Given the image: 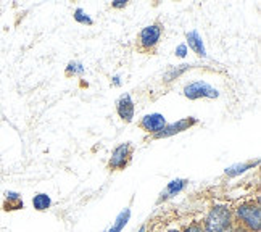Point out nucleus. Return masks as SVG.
Segmentation results:
<instances>
[{"mask_svg": "<svg viewBox=\"0 0 261 232\" xmlns=\"http://www.w3.org/2000/svg\"><path fill=\"white\" fill-rule=\"evenodd\" d=\"M168 232H180V230H179V229H169Z\"/></svg>", "mask_w": 261, "mask_h": 232, "instance_id": "obj_23", "label": "nucleus"}, {"mask_svg": "<svg viewBox=\"0 0 261 232\" xmlns=\"http://www.w3.org/2000/svg\"><path fill=\"white\" fill-rule=\"evenodd\" d=\"M86 73V68L81 62H69L65 68V76L71 78V76H83Z\"/></svg>", "mask_w": 261, "mask_h": 232, "instance_id": "obj_16", "label": "nucleus"}, {"mask_svg": "<svg viewBox=\"0 0 261 232\" xmlns=\"http://www.w3.org/2000/svg\"><path fill=\"white\" fill-rule=\"evenodd\" d=\"M162 36H163V24L162 23L148 24V26L142 28V31L139 33V37H137L139 47L142 50H153L160 44Z\"/></svg>", "mask_w": 261, "mask_h": 232, "instance_id": "obj_5", "label": "nucleus"}, {"mask_svg": "<svg viewBox=\"0 0 261 232\" xmlns=\"http://www.w3.org/2000/svg\"><path fill=\"white\" fill-rule=\"evenodd\" d=\"M133 153L134 148L130 142H123L119 144L118 147L113 148L112 157L108 160V169L110 171H123L127 168V165L133 160Z\"/></svg>", "mask_w": 261, "mask_h": 232, "instance_id": "obj_3", "label": "nucleus"}, {"mask_svg": "<svg viewBox=\"0 0 261 232\" xmlns=\"http://www.w3.org/2000/svg\"><path fill=\"white\" fill-rule=\"evenodd\" d=\"M200 123L198 118H194V116H187V118H182V119H177L174 123H168L162 131H160L158 134L153 136V139H168V137H173L176 134H180L184 133V131H189L192 129L194 126H197Z\"/></svg>", "mask_w": 261, "mask_h": 232, "instance_id": "obj_6", "label": "nucleus"}, {"mask_svg": "<svg viewBox=\"0 0 261 232\" xmlns=\"http://www.w3.org/2000/svg\"><path fill=\"white\" fill-rule=\"evenodd\" d=\"M194 65H190V63H182V65H177V66H169L166 69V73L163 74V83L169 84V83H173V81L179 79L180 76H184L189 69H192Z\"/></svg>", "mask_w": 261, "mask_h": 232, "instance_id": "obj_11", "label": "nucleus"}, {"mask_svg": "<svg viewBox=\"0 0 261 232\" xmlns=\"http://www.w3.org/2000/svg\"><path fill=\"white\" fill-rule=\"evenodd\" d=\"M182 94L189 100H198V98H218L219 90L205 81H194L184 86Z\"/></svg>", "mask_w": 261, "mask_h": 232, "instance_id": "obj_4", "label": "nucleus"}, {"mask_svg": "<svg viewBox=\"0 0 261 232\" xmlns=\"http://www.w3.org/2000/svg\"><path fill=\"white\" fill-rule=\"evenodd\" d=\"M129 219H130V208H124L123 211H119V215L113 221V224L110 226L105 232H123V229L129 223Z\"/></svg>", "mask_w": 261, "mask_h": 232, "instance_id": "obj_14", "label": "nucleus"}, {"mask_svg": "<svg viewBox=\"0 0 261 232\" xmlns=\"http://www.w3.org/2000/svg\"><path fill=\"white\" fill-rule=\"evenodd\" d=\"M234 226L232 208L218 203L208 210V213L202 223L203 232H227Z\"/></svg>", "mask_w": 261, "mask_h": 232, "instance_id": "obj_1", "label": "nucleus"}, {"mask_svg": "<svg viewBox=\"0 0 261 232\" xmlns=\"http://www.w3.org/2000/svg\"><path fill=\"white\" fill-rule=\"evenodd\" d=\"M174 54H176V57H179V58H186V57H187V54H189V48H187V45H186V44H180V45H177V47H176Z\"/></svg>", "mask_w": 261, "mask_h": 232, "instance_id": "obj_19", "label": "nucleus"}, {"mask_svg": "<svg viewBox=\"0 0 261 232\" xmlns=\"http://www.w3.org/2000/svg\"><path fill=\"white\" fill-rule=\"evenodd\" d=\"M127 0H113L112 2V8H115V10H124L126 7H127Z\"/></svg>", "mask_w": 261, "mask_h": 232, "instance_id": "obj_20", "label": "nucleus"}, {"mask_svg": "<svg viewBox=\"0 0 261 232\" xmlns=\"http://www.w3.org/2000/svg\"><path fill=\"white\" fill-rule=\"evenodd\" d=\"M259 165V160H255V161H244V163H236L232 166H229L224 169V174L227 177H237L240 174L247 173L248 169H253L255 166Z\"/></svg>", "mask_w": 261, "mask_h": 232, "instance_id": "obj_12", "label": "nucleus"}, {"mask_svg": "<svg viewBox=\"0 0 261 232\" xmlns=\"http://www.w3.org/2000/svg\"><path fill=\"white\" fill-rule=\"evenodd\" d=\"M234 223L245 227L248 232H259L261 227V208L253 201H245L234 208Z\"/></svg>", "mask_w": 261, "mask_h": 232, "instance_id": "obj_2", "label": "nucleus"}, {"mask_svg": "<svg viewBox=\"0 0 261 232\" xmlns=\"http://www.w3.org/2000/svg\"><path fill=\"white\" fill-rule=\"evenodd\" d=\"M187 186H189V179H180V177H177V179L169 181L166 189L163 190L162 194H160L156 203H162V201H166L168 198H173V197L179 195L180 192H184Z\"/></svg>", "mask_w": 261, "mask_h": 232, "instance_id": "obj_9", "label": "nucleus"}, {"mask_svg": "<svg viewBox=\"0 0 261 232\" xmlns=\"http://www.w3.org/2000/svg\"><path fill=\"white\" fill-rule=\"evenodd\" d=\"M50 207H52V198H50V195L39 192L33 197V208L36 211H47Z\"/></svg>", "mask_w": 261, "mask_h": 232, "instance_id": "obj_15", "label": "nucleus"}, {"mask_svg": "<svg viewBox=\"0 0 261 232\" xmlns=\"http://www.w3.org/2000/svg\"><path fill=\"white\" fill-rule=\"evenodd\" d=\"M24 203L23 198L18 192H13V190H7L5 192V201H4V210L5 211H15V210H23Z\"/></svg>", "mask_w": 261, "mask_h": 232, "instance_id": "obj_13", "label": "nucleus"}, {"mask_svg": "<svg viewBox=\"0 0 261 232\" xmlns=\"http://www.w3.org/2000/svg\"><path fill=\"white\" fill-rule=\"evenodd\" d=\"M73 18H74V21L79 23V24H86V26H92L94 24V19L87 15V12L84 8H76L74 13H73Z\"/></svg>", "mask_w": 261, "mask_h": 232, "instance_id": "obj_17", "label": "nucleus"}, {"mask_svg": "<svg viewBox=\"0 0 261 232\" xmlns=\"http://www.w3.org/2000/svg\"><path fill=\"white\" fill-rule=\"evenodd\" d=\"M168 124L166 118L162 113H148L145 116H142V119L139 121V126L142 131H145L147 134H158L165 126Z\"/></svg>", "mask_w": 261, "mask_h": 232, "instance_id": "obj_8", "label": "nucleus"}, {"mask_svg": "<svg viewBox=\"0 0 261 232\" xmlns=\"http://www.w3.org/2000/svg\"><path fill=\"white\" fill-rule=\"evenodd\" d=\"M137 232H147V224H142V226H140Z\"/></svg>", "mask_w": 261, "mask_h": 232, "instance_id": "obj_22", "label": "nucleus"}, {"mask_svg": "<svg viewBox=\"0 0 261 232\" xmlns=\"http://www.w3.org/2000/svg\"><path fill=\"white\" fill-rule=\"evenodd\" d=\"M116 115L124 123H133L136 118V104L130 94H123L116 100Z\"/></svg>", "mask_w": 261, "mask_h": 232, "instance_id": "obj_7", "label": "nucleus"}, {"mask_svg": "<svg viewBox=\"0 0 261 232\" xmlns=\"http://www.w3.org/2000/svg\"><path fill=\"white\" fill-rule=\"evenodd\" d=\"M180 232H203V227H202V223L194 221V223H190L189 226H186Z\"/></svg>", "mask_w": 261, "mask_h": 232, "instance_id": "obj_18", "label": "nucleus"}, {"mask_svg": "<svg viewBox=\"0 0 261 232\" xmlns=\"http://www.w3.org/2000/svg\"><path fill=\"white\" fill-rule=\"evenodd\" d=\"M112 84H113L115 87H121V86H123L121 76H119V74H115V76L112 78Z\"/></svg>", "mask_w": 261, "mask_h": 232, "instance_id": "obj_21", "label": "nucleus"}, {"mask_svg": "<svg viewBox=\"0 0 261 232\" xmlns=\"http://www.w3.org/2000/svg\"><path fill=\"white\" fill-rule=\"evenodd\" d=\"M186 45H187V48L192 50L197 57L206 58V50H205L203 39H202V36H200V33L197 31V29H192V31L186 33Z\"/></svg>", "mask_w": 261, "mask_h": 232, "instance_id": "obj_10", "label": "nucleus"}]
</instances>
